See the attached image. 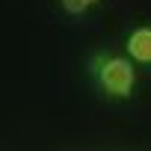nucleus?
Segmentation results:
<instances>
[{
  "instance_id": "1",
  "label": "nucleus",
  "mask_w": 151,
  "mask_h": 151,
  "mask_svg": "<svg viewBox=\"0 0 151 151\" xmlns=\"http://www.w3.org/2000/svg\"><path fill=\"white\" fill-rule=\"evenodd\" d=\"M92 77L98 83V89L110 98H127L133 92L136 83V71L130 65V59L124 56H95L92 59Z\"/></svg>"
},
{
  "instance_id": "2",
  "label": "nucleus",
  "mask_w": 151,
  "mask_h": 151,
  "mask_svg": "<svg viewBox=\"0 0 151 151\" xmlns=\"http://www.w3.org/2000/svg\"><path fill=\"white\" fill-rule=\"evenodd\" d=\"M124 47H127L130 59H136L142 65H151V27H136L127 36Z\"/></svg>"
},
{
  "instance_id": "3",
  "label": "nucleus",
  "mask_w": 151,
  "mask_h": 151,
  "mask_svg": "<svg viewBox=\"0 0 151 151\" xmlns=\"http://www.w3.org/2000/svg\"><path fill=\"white\" fill-rule=\"evenodd\" d=\"M101 3V0H59V6H62V12L65 15H74V18H77V15H86L92 6H98Z\"/></svg>"
}]
</instances>
